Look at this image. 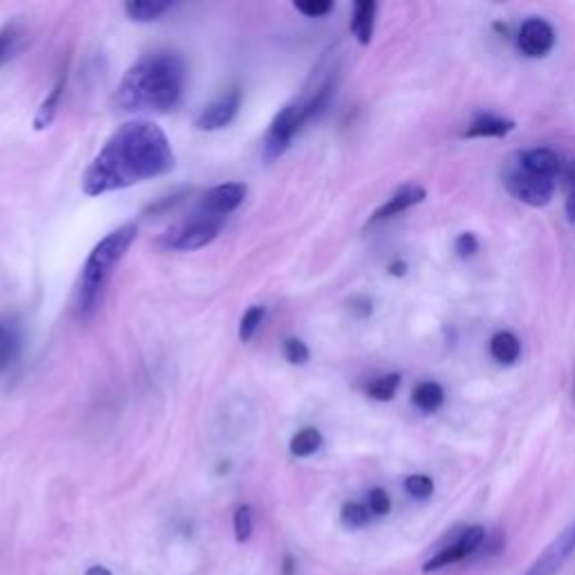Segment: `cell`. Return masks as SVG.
I'll use <instances>...</instances> for the list:
<instances>
[{"mask_svg": "<svg viewBox=\"0 0 575 575\" xmlns=\"http://www.w3.org/2000/svg\"><path fill=\"white\" fill-rule=\"evenodd\" d=\"M176 165L165 131L147 120L120 126L81 178L86 196H104L137 182L160 178Z\"/></svg>", "mask_w": 575, "mask_h": 575, "instance_id": "1", "label": "cell"}, {"mask_svg": "<svg viewBox=\"0 0 575 575\" xmlns=\"http://www.w3.org/2000/svg\"><path fill=\"white\" fill-rule=\"evenodd\" d=\"M187 68L173 53H158L137 61L122 77L115 104L124 113H169L180 104Z\"/></svg>", "mask_w": 575, "mask_h": 575, "instance_id": "2", "label": "cell"}, {"mask_svg": "<svg viewBox=\"0 0 575 575\" xmlns=\"http://www.w3.org/2000/svg\"><path fill=\"white\" fill-rule=\"evenodd\" d=\"M137 227L135 225H124L109 236H104L102 241L92 248L90 257L86 259L79 283H77V297H75V311L79 319H90L98 313L106 285L117 268V263L124 259L128 252L131 244L135 241Z\"/></svg>", "mask_w": 575, "mask_h": 575, "instance_id": "3", "label": "cell"}, {"mask_svg": "<svg viewBox=\"0 0 575 575\" xmlns=\"http://www.w3.org/2000/svg\"><path fill=\"white\" fill-rule=\"evenodd\" d=\"M332 90H335V81L324 79L317 90L313 94H308L306 100L293 102V104H285L272 120L263 144H261V154L266 162L277 160L279 156H283V151L291 147L293 137L304 128V124H308L311 120H315L317 115H322L332 98Z\"/></svg>", "mask_w": 575, "mask_h": 575, "instance_id": "4", "label": "cell"}, {"mask_svg": "<svg viewBox=\"0 0 575 575\" xmlns=\"http://www.w3.org/2000/svg\"><path fill=\"white\" fill-rule=\"evenodd\" d=\"M504 546L506 540L501 535H488L484 526H465L452 533V538L422 564V573H437L454 564L484 560L501 553Z\"/></svg>", "mask_w": 575, "mask_h": 575, "instance_id": "5", "label": "cell"}, {"mask_svg": "<svg viewBox=\"0 0 575 575\" xmlns=\"http://www.w3.org/2000/svg\"><path fill=\"white\" fill-rule=\"evenodd\" d=\"M223 229V218L216 216H196L189 223H182L165 234V248L176 252H196L210 246Z\"/></svg>", "mask_w": 575, "mask_h": 575, "instance_id": "6", "label": "cell"}, {"mask_svg": "<svg viewBox=\"0 0 575 575\" xmlns=\"http://www.w3.org/2000/svg\"><path fill=\"white\" fill-rule=\"evenodd\" d=\"M504 184L519 203L529 207H546L555 194V180L523 171L515 160L506 167Z\"/></svg>", "mask_w": 575, "mask_h": 575, "instance_id": "7", "label": "cell"}, {"mask_svg": "<svg viewBox=\"0 0 575 575\" xmlns=\"http://www.w3.org/2000/svg\"><path fill=\"white\" fill-rule=\"evenodd\" d=\"M575 553V521H571L566 529L531 562L523 575H555L568 557Z\"/></svg>", "mask_w": 575, "mask_h": 575, "instance_id": "8", "label": "cell"}, {"mask_svg": "<svg viewBox=\"0 0 575 575\" xmlns=\"http://www.w3.org/2000/svg\"><path fill=\"white\" fill-rule=\"evenodd\" d=\"M555 27L544 19H529L517 34L519 53L529 59H544L555 47Z\"/></svg>", "mask_w": 575, "mask_h": 575, "instance_id": "9", "label": "cell"}, {"mask_svg": "<svg viewBox=\"0 0 575 575\" xmlns=\"http://www.w3.org/2000/svg\"><path fill=\"white\" fill-rule=\"evenodd\" d=\"M248 196V187L244 182H225L210 189L201 201V214L223 218L232 214Z\"/></svg>", "mask_w": 575, "mask_h": 575, "instance_id": "10", "label": "cell"}, {"mask_svg": "<svg viewBox=\"0 0 575 575\" xmlns=\"http://www.w3.org/2000/svg\"><path fill=\"white\" fill-rule=\"evenodd\" d=\"M238 109H241V90L234 88L201 111V115L196 117V128L199 131H221L234 122Z\"/></svg>", "mask_w": 575, "mask_h": 575, "instance_id": "11", "label": "cell"}, {"mask_svg": "<svg viewBox=\"0 0 575 575\" xmlns=\"http://www.w3.org/2000/svg\"><path fill=\"white\" fill-rule=\"evenodd\" d=\"M425 199H427V191H425L422 187H418V184H403V187L396 191V194L390 196V201H387L385 205L377 207V210L373 212V216L369 218V225L396 218V216L409 212L411 207L420 205Z\"/></svg>", "mask_w": 575, "mask_h": 575, "instance_id": "12", "label": "cell"}, {"mask_svg": "<svg viewBox=\"0 0 575 575\" xmlns=\"http://www.w3.org/2000/svg\"><path fill=\"white\" fill-rule=\"evenodd\" d=\"M515 162L523 171H529V173L540 176V178H549V180H555L560 176V169H562L560 156L553 149H549V147L526 149V151L515 156Z\"/></svg>", "mask_w": 575, "mask_h": 575, "instance_id": "13", "label": "cell"}, {"mask_svg": "<svg viewBox=\"0 0 575 575\" xmlns=\"http://www.w3.org/2000/svg\"><path fill=\"white\" fill-rule=\"evenodd\" d=\"M515 131V122L499 117V115H491L484 113L474 117L467 128L461 133V137L465 139H488V137H506L508 133Z\"/></svg>", "mask_w": 575, "mask_h": 575, "instance_id": "14", "label": "cell"}, {"mask_svg": "<svg viewBox=\"0 0 575 575\" xmlns=\"http://www.w3.org/2000/svg\"><path fill=\"white\" fill-rule=\"evenodd\" d=\"M411 403L422 414H435L446 405V390L437 380H422L411 392Z\"/></svg>", "mask_w": 575, "mask_h": 575, "instance_id": "15", "label": "cell"}, {"mask_svg": "<svg viewBox=\"0 0 575 575\" xmlns=\"http://www.w3.org/2000/svg\"><path fill=\"white\" fill-rule=\"evenodd\" d=\"M375 12L377 5L373 0H360L353 8V16H351V32L358 38L360 45H369L373 38V27H375Z\"/></svg>", "mask_w": 575, "mask_h": 575, "instance_id": "16", "label": "cell"}, {"mask_svg": "<svg viewBox=\"0 0 575 575\" xmlns=\"http://www.w3.org/2000/svg\"><path fill=\"white\" fill-rule=\"evenodd\" d=\"M173 8L171 0H128L124 5L126 16L135 23H151L158 21Z\"/></svg>", "mask_w": 575, "mask_h": 575, "instance_id": "17", "label": "cell"}, {"mask_svg": "<svg viewBox=\"0 0 575 575\" xmlns=\"http://www.w3.org/2000/svg\"><path fill=\"white\" fill-rule=\"evenodd\" d=\"M491 356L495 362L499 364H515L521 356V342L515 332L510 330H499L495 332L493 338H491Z\"/></svg>", "mask_w": 575, "mask_h": 575, "instance_id": "18", "label": "cell"}, {"mask_svg": "<svg viewBox=\"0 0 575 575\" xmlns=\"http://www.w3.org/2000/svg\"><path fill=\"white\" fill-rule=\"evenodd\" d=\"M64 90H66V70L59 75V79L55 81L50 94H47V98L41 104V109L36 111V117H34V128L36 131H43V128H47L55 122L59 104H61V98H64Z\"/></svg>", "mask_w": 575, "mask_h": 575, "instance_id": "19", "label": "cell"}, {"mask_svg": "<svg viewBox=\"0 0 575 575\" xmlns=\"http://www.w3.org/2000/svg\"><path fill=\"white\" fill-rule=\"evenodd\" d=\"M401 373H385V375H380V377H373L371 382H367V387H364V394L373 401H380V403H390L398 387H401Z\"/></svg>", "mask_w": 575, "mask_h": 575, "instance_id": "20", "label": "cell"}, {"mask_svg": "<svg viewBox=\"0 0 575 575\" xmlns=\"http://www.w3.org/2000/svg\"><path fill=\"white\" fill-rule=\"evenodd\" d=\"M23 38L25 32L21 30L19 23H8L3 30H0V66L16 57V53L23 47Z\"/></svg>", "mask_w": 575, "mask_h": 575, "instance_id": "21", "label": "cell"}, {"mask_svg": "<svg viewBox=\"0 0 575 575\" xmlns=\"http://www.w3.org/2000/svg\"><path fill=\"white\" fill-rule=\"evenodd\" d=\"M322 443H324V439H322L319 429L304 427L291 439V452H293V456L306 459V456H313L322 448Z\"/></svg>", "mask_w": 575, "mask_h": 575, "instance_id": "22", "label": "cell"}, {"mask_svg": "<svg viewBox=\"0 0 575 575\" xmlns=\"http://www.w3.org/2000/svg\"><path fill=\"white\" fill-rule=\"evenodd\" d=\"M371 510L367 504H360V501H347L342 506V512H340V519L342 523L347 526V529H362V526L369 523L371 519Z\"/></svg>", "mask_w": 575, "mask_h": 575, "instance_id": "23", "label": "cell"}, {"mask_svg": "<svg viewBox=\"0 0 575 575\" xmlns=\"http://www.w3.org/2000/svg\"><path fill=\"white\" fill-rule=\"evenodd\" d=\"M263 319H266L263 306H252L246 311V315L241 317V324H238V338H241V342H250L255 338Z\"/></svg>", "mask_w": 575, "mask_h": 575, "instance_id": "24", "label": "cell"}, {"mask_svg": "<svg viewBox=\"0 0 575 575\" xmlns=\"http://www.w3.org/2000/svg\"><path fill=\"white\" fill-rule=\"evenodd\" d=\"M405 491L409 497L425 501L435 495V482H431V476L427 474H411L405 478Z\"/></svg>", "mask_w": 575, "mask_h": 575, "instance_id": "25", "label": "cell"}, {"mask_svg": "<svg viewBox=\"0 0 575 575\" xmlns=\"http://www.w3.org/2000/svg\"><path fill=\"white\" fill-rule=\"evenodd\" d=\"M234 535L236 542H248L252 535V508L250 506H238L234 512Z\"/></svg>", "mask_w": 575, "mask_h": 575, "instance_id": "26", "label": "cell"}, {"mask_svg": "<svg viewBox=\"0 0 575 575\" xmlns=\"http://www.w3.org/2000/svg\"><path fill=\"white\" fill-rule=\"evenodd\" d=\"M16 353H19V335L16 330L8 328L3 338H0V371L12 364Z\"/></svg>", "mask_w": 575, "mask_h": 575, "instance_id": "27", "label": "cell"}, {"mask_svg": "<svg viewBox=\"0 0 575 575\" xmlns=\"http://www.w3.org/2000/svg\"><path fill=\"white\" fill-rule=\"evenodd\" d=\"M367 506L373 517H385L392 512V497L385 488H373L367 497Z\"/></svg>", "mask_w": 575, "mask_h": 575, "instance_id": "28", "label": "cell"}, {"mask_svg": "<svg viewBox=\"0 0 575 575\" xmlns=\"http://www.w3.org/2000/svg\"><path fill=\"white\" fill-rule=\"evenodd\" d=\"M283 356L291 364H306L311 360L308 347L302 340H297V338H288L283 342Z\"/></svg>", "mask_w": 575, "mask_h": 575, "instance_id": "29", "label": "cell"}, {"mask_svg": "<svg viewBox=\"0 0 575 575\" xmlns=\"http://www.w3.org/2000/svg\"><path fill=\"white\" fill-rule=\"evenodd\" d=\"M295 10L306 19H322L332 12L330 0H306V3H295Z\"/></svg>", "mask_w": 575, "mask_h": 575, "instance_id": "30", "label": "cell"}, {"mask_svg": "<svg viewBox=\"0 0 575 575\" xmlns=\"http://www.w3.org/2000/svg\"><path fill=\"white\" fill-rule=\"evenodd\" d=\"M454 250L461 259H470L478 252V238L472 234V232H463L456 236V241H454Z\"/></svg>", "mask_w": 575, "mask_h": 575, "instance_id": "31", "label": "cell"}, {"mask_svg": "<svg viewBox=\"0 0 575 575\" xmlns=\"http://www.w3.org/2000/svg\"><path fill=\"white\" fill-rule=\"evenodd\" d=\"M564 214L568 218V223L575 225V180L571 182L568 191H566V201H564Z\"/></svg>", "mask_w": 575, "mask_h": 575, "instance_id": "32", "label": "cell"}, {"mask_svg": "<svg viewBox=\"0 0 575 575\" xmlns=\"http://www.w3.org/2000/svg\"><path fill=\"white\" fill-rule=\"evenodd\" d=\"M353 311H356V315H358V317H369V315H371V311H373V306H371V302H369V300H360V302H356Z\"/></svg>", "mask_w": 575, "mask_h": 575, "instance_id": "33", "label": "cell"}, {"mask_svg": "<svg viewBox=\"0 0 575 575\" xmlns=\"http://www.w3.org/2000/svg\"><path fill=\"white\" fill-rule=\"evenodd\" d=\"M405 272H407V263L405 261H394L390 266V274H394V277H403Z\"/></svg>", "mask_w": 575, "mask_h": 575, "instance_id": "34", "label": "cell"}, {"mask_svg": "<svg viewBox=\"0 0 575 575\" xmlns=\"http://www.w3.org/2000/svg\"><path fill=\"white\" fill-rule=\"evenodd\" d=\"M283 575H295V560L291 555H285L283 560Z\"/></svg>", "mask_w": 575, "mask_h": 575, "instance_id": "35", "label": "cell"}, {"mask_svg": "<svg viewBox=\"0 0 575 575\" xmlns=\"http://www.w3.org/2000/svg\"><path fill=\"white\" fill-rule=\"evenodd\" d=\"M86 575H113V573L106 566H92V568H88Z\"/></svg>", "mask_w": 575, "mask_h": 575, "instance_id": "36", "label": "cell"}, {"mask_svg": "<svg viewBox=\"0 0 575 575\" xmlns=\"http://www.w3.org/2000/svg\"><path fill=\"white\" fill-rule=\"evenodd\" d=\"M5 330H8V326H3V324H0V338H3V335H5Z\"/></svg>", "mask_w": 575, "mask_h": 575, "instance_id": "37", "label": "cell"}, {"mask_svg": "<svg viewBox=\"0 0 575 575\" xmlns=\"http://www.w3.org/2000/svg\"><path fill=\"white\" fill-rule=\"evenodd\" d=\"M573 173H575V165H573Z\"/></svg>", "mask_w": 575, "mask_h": 575, "instance_id": "38", "label": "cell"}]
</instances>
